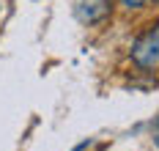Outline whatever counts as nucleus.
<instances>
[{
	"instance_id": "nucleus-4",
	"label": "nucleus",
	"mask_w": 159,
	"mask_h": 151,
	"mask_svg": "<svg viewBox=\"0 0 159 151\" xmlns=\"http://www.w3.org/2000/svg\"><path fill=\"white\" fill-rule=\"evenodd\" d=\"M154 143H157V146H159V135H157V137H154Z\"/></svg>"
},
{
	"instance_id": "nucleus-1",
	"label": "nucleus",
	"mask_w": 159,
	"mask_h": 151,
	"mask_svg": "<svg viewBox=\"0 0 159 151\" xmlns=\"http://www.w3.org/2000/svg\"><path fill=\"white\" fill-rule=\"evenodd\" d=\"M132 63L143 71L159 69V22L145 25L143 30L137 33V39L132 41V50H129Z\"/></svg>"
},
{
	"instance_id": "nucleus-5",
	"label": "nucleus",
	"mask_w": 159,
	"mask_h": 151,
	"mask_svg": "<svg viewBox=\"0 0 159 151\" xmlns=\"http://www.w3.org/2000/svg\"><path fill=\"white\" fill-rule=\"evenodd\" d=\"M157 129H159V118H157Z\"/></svg>"
},
{
	"instance_id": "nucleus-3",
	"label": "nucleus",
	"mask_w": 159,
	"mask_h": 151,
	"mask_svg": "<svg viewBox=\"0 0 159 151\" xmlns=\"http://www.w3.org/2000/svg\"><path fill=\"white\" fill-rule=\"evenodd\" d=\"M148 0H118V6L121 8H126V11H137V8H143Z\"/></svg>"
},
{
	"instance_id": "nucleus-2",
	"label": "nucleus",
	"mask_w": 159,
	"mask_h": 151,
	"mask_svg": "<svg viewBox=\"0 0 159 151\" xmlns=\"http://www.w3.org/2000/svg\"><path fill=\"white\" fill-rule=\"evenodd\" d=\"M110 14V6L107 0H80L77 3V19L80 22H88V25H96Z\"/></svg>"
},
{
	"instance_id": "nucleus-6",
	"label": "nucleus",
	"mask_w": 159,
	"mask_h": 151,
	"mask_svg": "<svg viewBox=\"0 0 159 151\" xmlns=\"http://www.w3.org/2000/svg\"><path fill=\"white\" fill-rule=\"evenodd\" d=\"M154 3H157V6H159V0H154Z\"/></svg>"
}]
</instances>
